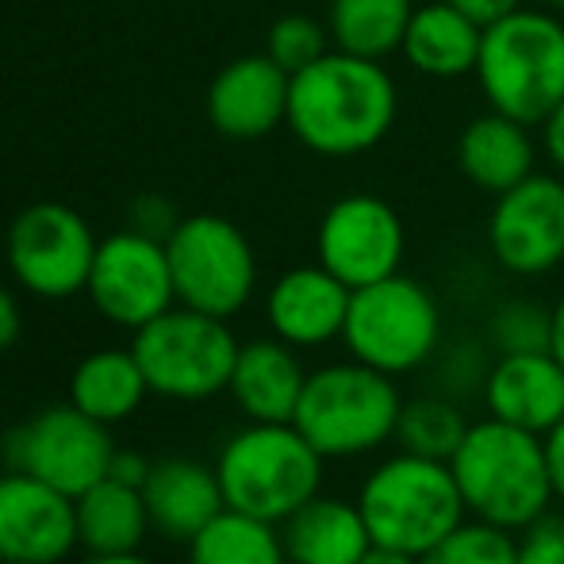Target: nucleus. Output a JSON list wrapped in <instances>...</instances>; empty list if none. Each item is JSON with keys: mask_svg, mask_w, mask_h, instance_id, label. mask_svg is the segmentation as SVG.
<instances>
[{"mask_svg": "<svg viewBox=\"0 0 564 564\" xmlns=\"http://www.w3.org/2000/svg\"><path fill=\"white\" fill-rule=\"evenodd\" d=\"M400 116V85L384 62L327 51L292 74L289 127L312 154L357 158L380 147Z\"/></svg>", "mask_w": 564, "mask_h": 564, "instance_id": "obj_1", "label": "nucleus"}, {"mask_svg": "<svg viewBox=\"0 0 564 564\" xmlns=\"http://www.w3.org/2000/svg\"><path fill=\"white\" fill-rule=\"evenodd\" d=\"M468 519L522 534L557 503L545 438L503 419H473L449 457Z\"/></svg>", "mask_w": 564, "mask_h": 564, "instance_id": "obj_2", "label": "nucleus"}, {"mask_svg": "<svg viewBox=\"0 0 564 564\" xmlns=\"http://www.w3.org/2000/svg\"><path fill=\"white\" fill-rule=\"evenodd\" d=\"M476 85L491 112L542 127L564 105V20L542 4L488 23L476 58Z\"/></svg>", "mask_w": 564, "mask_h": 564, "instance_id": "obj_3", "label": "nucleus"}, {"mask_svg": "<svg viewBox=\"0 0 564 564\" xmlns=\"http://www.w3.org/2000/svg\"><path fill=\"white\" fill-rule=\"evenodd\" d=\"M357 507L372 545L400 550L408 557L431 553L468 519L449 460L419 457V453H388L365 473L357 488Z\"/></svg>", "mask_w": 564, "mask_h": 564, "instance_id": "obj_4", "label": "nucleus"}, {"mask_svg": "<svg viewBox=\"0 0 564 564\" xmlns=\"http://www.w3.org/2000/svg\"><path fill=\"white\" fill-rule=\"evenodd\" d=\"M403 403L395 377L346 357L307 372L292 423L327 460H357L395 442Z\"/></svg>", "mask_w": 564, "mask_h": 564, "instance_id": "obj_5", "label": "nucleus"}, {"mask_svg": "<svg viewBox=\"0 0 564 564\" xmlns=\"http://www.w3.org/2000/svg\"><path fill=\"white\" fill-rule=\"evenodd\" d=\"M327 457L296 423H246L216 453V476L230 511L281 527L323 491Z\"/></svg>", "mask_w": 564, "mask_h": 564, "instance_id": "obj_6", "label": "nucleus"}, {"mask_svg": "<svg viewBox=\"0 0 564 564\" xmlns=\"http://www.w3.org/2000/svg\"><path fill=\"white\" fill-rule=\"evenodd\" d=\"M446 341L442 304L423 281L392 273L349 296L341 346L354 361L372 365L388 377L423 372Z\"/></svg>", "mask_w": 564, "mask_h": 564, "instance_id": "obj_7", "label": "nucleus"}, {"mask_svg": "<svg viewBox=\"0 0 564 564\" xmlns=\"http://www.w3.org/2000/svg\"><path fill=\"white\" fill-rule=\"evenodd\" d=\"M150 395L173 403H204L227 392L242 341L227 327V319L173 304L165 315L134 330L131 341Z\"/></svg>", "mask_w": 564, "mask_h": 564, "instance_id": "obj_8", "label": "nucleus"}, {"mask_svg": "<svg viewBox=\"0 0 564 564\" xmlns=\"http://www.w3.org/2000/svg\"><path fill=\"white\" fill-rule=\"evenodd\" d=\"M165 250H170L177 304L193 312L230 319L258 292V253L250 238L224 216L200 212L181 219L165 238Z\"/></svg>", "mask_w": 564, "mask_h": 564, "instance_id": "obj_9", "label": "nucleus"}, {"mask_svg": "<svg viewBox=\"0 0 564 564\" xmlns=\"http://www.w3.org/2000/svg\"><path fill=\"white\" fill-rule=\"evenodd\" d=\"M116 449L112 426L89 419L69 400L35 411L31 419L15 423L0 442L4 468H20L74 499L105 480Z\"/></svg>", "mask_w": 564, "mask_h": 564, "instance_id": "obj_10", "label": "nucleus"}, {"mask_svg": "<svg viewBox=\"0 0 564 564\" xmlns=\"http://www.w3.org/2000/svg\"><path fill=\"white\" fill-rule=\"evenodd\" d=\"M93 227L66 204H31L8 227V269L39 300H69L89 289L97 261Z\"/></svg>", "mask_w": 564, "mask_h": 564, "instance_id": "obj_11", "label": "nucleus"}, {"mask_svg": "<svg viewBox=\"0 0 564 564\" xmlns=\"http://www.w3.org/2000/svg\"><path fill=\"white\" fill-rule=\"evenodd\" d=\"M408 227L400 212L372 193L338 196L315 230V261L327 265L349 289H365L392 273H403Z\"/></svg>", "mask_w": 564, "mask_h": 564, "instance_id": "obj_12", "label": "nucleus"}, {"mask_svg": "<svg viewBox=\"0 0 564 564\" xmlns=\"http://www.w3.org/2000/svg\"><path fill=\"white\" fill-rule=\"evenodd\" d=\"M488 250L511 276H550L564 265V177L530 173L496 196L488 216Z\"/></svg>", "mask_w": 564, "mask_h": 564, "instance_id": "obj_13", "label": "nucleus"}, {"mask_svg": "<svg viewBox=\"0 0 564 564\" xmlns=\"http://www.w3.org/2000/svg\"><path fill=\"white\" fill-rule=\"evenodd\" d=\"M89 300L108 323L127 330L147 327L177 304L173 289L170 250L162 238L142 230H119L97 246V261L89 273Z\"/></svg>", "mask_w": 564, "mask_h": 564, "instance_id": "obj_14", "label": "nucleus"}, {"mask_svg": "<svg viewBox=\"0 0 564 564\" xmlns=\"http://www.w3.org/2000/svg\"><path fill=\"white\" fill-rule=\"evenodd\" d=\"M82 550L77 499L20 468L0 473V564H66Z\"/></svg>", "mask_w": 564, "mask_h": 564, "instance_id": "obj_15", "label": "nucleus"}, {"mask_svg": "<svg viewBox=\"0 0 564 564\" xmlns=\"http://www.w3.org/2000/svg\"><path fill=\"white\" fill-rule=\"evenodd\" d=\"M292 74H284L269 54H246L227 62L208 89V119L219 134L253 142L289 123Z\"/></svg>", "mask_w": 564, "mask_h": 564, "instance_id": "obj_16", "label": "nucleus"}, {"mask_svg": "<svg viewBox=\"0 0 564 564\" xmlns=\"http://www.w3.org/2000/svg\"><path fill=\"white\" fill-rule=\"evenodd\" d=\"M354 289L341 284L327 265H296L269 284L265 323L281 341L296 349H323L341 341Z\"/></svg>", "mask_w": 564, "mask_h": 564, "instance_id": "obj_17", "label": "nucleus"}, {"mask_svg": "<svg viewBox=\"0 0 564 564\" xmlns=\"http://www.w3.org/2000/svg\"><path fill=\"white\" fill-rule=\"evenodd\" d=\"M480 403L491 419H503L545 438L564 419V365L550 349L496 357L484 380Z\"/></svg>", "mask_w": 564, "mask_h": 564, "instance_id": "obj_18", "label": "nucleus"}, {"mask_svg": "<svg viewBox=\"0 0 564 564\" xmlns=\"http://www.w3.org/2000/svg\"><path fill=\"white\" fill-rule=\"evenodd\" d=\"M142 499H147L154 534L181 545H188L219 511H227L216 465L193 457L154 460L147 484H142Z\"/></svg>", "mask_w": 564, "mask_h": 564, "instance_id": "obj_19", "label": "nucleus"}, {"mask_svg": "<svg viewBox=\"0 0 564 564\" xmlns=\"http://www.w3.org/2000/svg\"><path fill=\"white\" fill-rule=\"evenodd\" d=\"M304 384L307 369L300 361V349L269 335L242 341L227 395L246 415V423H292Z\"/></svg>", "mask_w": 564, "mask_h": 564, "instance_id": "obj_20", "label": "nucleus"}, {"mask_svg": "<svg viewBox=\"0 0 564 564\" xmlns=\"http://www.w3.org/2000/svg\"><path fill=\"white\" fill-rule=\"evenodd\" d=\"M542 142L534 139V127L503 112H484L468 119L465 131L457 134V170L473 188L488 193L496 200L499 193L514 188L538 173Z\"/></svg>", "mask_w": 564, "mask_h": 564, "instance_id": "obj_21", "label": "nucleus"}, {"mask_svg": "<svg viewBox=\"0 0 564 564\" xmlns=\"http://www.w3.org/2000/svg\"><path fill=\"white\" fill-rule=\"evenodd\" d=\"M480 39L484 28L473 15L453 8L449 0H426V4H415L400 54L415 74L434 77V82H457V77L476 74Z\"/></svg>", "mask_w": 564, "mask_h": 564, "instance_id": "obj_22", "label": "nucleus"}, {"mask_svg": "<svg viewBox=\"0 0 564 564\" xmlns=\"http://www.w3.org/2000/svg\"><path fill=\"white\" fill-rule=\"evenodd\" d=\"M284 553L292 564H361L372 534L357 499L315 496L281 522Z\"/></svg>", "mask_w": 564, "mask_h": 564, "instance_id": "obj_23", "label": "nucleus"}, {"mask_svg": "<svg viewBox=\"0 0 564 564\" xmlns=\"http://www.w3.org/2000/svg\"><path fill=\"white\" fill-rule=\"evenodd\" d=\"M150 384L134 349H93L69 372V403L105 426H119L147 403Z\"/></svg>", "mask_w": 564, "mask_h": 564, "instance_id": "obj_24", "label": "nucleus"}, {"mask_svg": "<svg viewBox=\"0 0 564 564\" xmlns=\"http://www.w3.org/2000/svg\"><path fill=\"white\" fill-rule=\"evenodd\" d=\"M150 530L142 488L105 476L77 496V538L85 553H142Z\"/></svg>", "mask_w": 564, "mask_h": 564, "instance_id": "obj_25", "label": "nucleus"}, {"mask_svg": "<svg viewBox=\"0 0 564 564\" xmlns=\"http://www.w3.org/2000/svg\"><path fill=\"white\" fill-rule=\"evenodd\" d=\"M415 0H330L327 31L335 51L384 62L400 54Z\"/></svg>", "mask_w": 564, "mask_h": 564, "instance_id": "obj_26", "label": "nucleus"}, {"mask_svg": "<svg viewBox=\"0 0 564 564\" xmlns=\"http://www.w3.org/2000/svg\"><path fill=\"white\" fill-rule=\"evenodd\" d=\"M185 564H292V561L284 553L281 527L227 507V511H219L185 545Z\"/></svg>", "mask_w": 564, "mask_h": 564, "instance_id": "obj_27", "label": "nucleus"}, {"mask_svg": "<svg viewBox=\"0 0 564 564\" xmlns=\"http://www.w3.org/2000/svg\"><path fill=\"white\" fill-rule=\"evenodd\" d=\"M468 423H473V419H468L465 408H460L457 400H449V395H442V392L411 395V400L403 403L395 442H400V449L419 453V457L449 460L453 449L465 438Z\"/></svg>", "mask_w": 564, "mask_h": 564, "instance_id": "obj_28", "label": "nucleus"}, {"mask_svg": "<svg viewBox=\"0 0 564 564\" xmlns=\"http://www.w3.org/2000/svg\"><path fill=\"white\" fill-rule=\"evenodd\" d=\"M553 338V307H542L538 300H503L491 307L484 341L496 357L507 354H542Z\"/></svg>", "mask_w": 564, "mask_h": 564, "instance_id": "obj_29", "label": "nucleus"}, {"mask_svg": "<svg viewBox=\"0 0 564 564\" xmlns=\"http://www.w3.org/2000/svg\"><path fill=\"white\" fill-rule=\"evenodd\" d=\"M514 553H519V538L511 530L465 519L431 553H423L419 564H514Z\"/></svg>", "mask_w": 564, "mask_h": 564, "instance_id": "obj_30", "label": "nucleus"}, {"mask_svg": "<svg viewBox=\"0 0 564 564\" xmlns=\"http://www.w3.org/2000/svg\"><path fill=\"white\" fill-rule=\"evenodd\" d=\"M327 51H335L327 23L312 20V15L292 12V15H281V20L269 28L265 54L284 74H300V69H307L312 62H319Z\"/></svg>", "mask_w": 564, "mask_h": 564, "instance_id": "obj_31", "label": "nucleus"}, {"mask_svg": "<svg viewBox=\"0 0 564 564\" xmlns=\"http://www.w3.org/2000/svg\"><path fill=\"white\" fill-rule=\"evenodd\" d=\"M491 361H496V354H491L488 341H453V346L442 341L438 357L431 361L434 380H438L434 392L449 395V400H457V403L465 400V395H480ZM431 365H426V369H431Z\"/></svg>", "mask_w": 564, "mask_h": 564, "instance_id": "obj_32", "label": "nucleus"}, {"mask_svg": "<svg viewBox=\"0 0 564 564\" xmlns=\"http://www.w3.org/2000/svg\"><path fill=\"white\" fill-rule=\"evenodd\" d=\"M514 564H564V519L545 514L542 522L522 530Z\"/></svg>", "mask_w": 564, "mask_h": 564, "instance_id": "obj_33", "label": "nucleus"}, {"mask_svg": "<svg viewBox=\"0 0 564 564\" xmlns=\"http://www.w3.org/2000/svg\"><path fill=\"white\" fill-rule=\"evenodd\" d=\"M181 219L170 212V204L165 200H158V196H147V200H139L134 204V219H131V227L134 230H142V235H150V238H170L173 235V227H177Z\"/></svg>", "mask_w": 564, "mask_h": 564, "instance_id": "obj_34", "label": "nucleus"}, {"mask_svg": "<svg viewBox=\"0 0 564 564\" xmlns=\"http://www.w3.org/2000/svg\"><path fill=\"white\" fill-rule=\"evenodd\" d=\"M150 468H154V460H150L147 453H139V449H116L108 476H112V480L131 484V488H142V484H147V476H150Z\"/></svg>", "mask_w": 564, "mask_h": 564, "instance_id": "obj_35", "label": "nucleus"}, {"mask_svg": "<svg viewBox=\"0 0 564 564\" xmlns=\"http://www.w3.org/2000/svg\"><path fill=\"white\" fill-rule=\"evenodd\" d=\"M449 4L460 8L465 15H473L480 28H488V23H496V20H503V15L519 12L527 0H449Z\"/></svg>", "mask_w": 564, "mask_h": 564, "instance_id": "obj_36", "label": "nucleus"}, {"mask_svg": "<svg viewBox=\"0 0 564 564\" xmlns=\"http://www.w3.org/2000/svg\"><path fill=\"white\" fill-rule=\"evenodd\" d=\"M23 335V315H20V304H15L12 292L0 284V354L12 349L15 341Z\"/></svg>", "mask_w": 564, "mask_h": 564, "instance_id": "obj_37", "label": "nucleus"}, {"mask_svg": "<svg viewBox=\"0 0 564 564\" xmlns=\"http://www.w3.org/2000/svg\"><path fill=\"white\" fill-rule=\"evenodd\" d=\"M542 154L550 158V165L564 177V105L542 123Z\"/></svg>", "mask_w": 564, "mask_h": 564, "instance_id": "obj_38", "label": "nucleus"}, {"mask_svg": "<svg viewBox=\"0 0 564 564\" xmlns=\"http://www.w3.org/2000/svg\"><path fill=\"white\" fill-rule=\"evenodd\" d=\"M545 457H550V476H553V491H557V503L564 507V419L545 434Z\"/></svg>", "mask_w": 564, "mask_h": 564, "instance_id": "obj_39", "label": "nucleus"}, {"mask_svg": "<svg viewBox=\"0 0 564 564\" xmlns=\"http://www.w3.org/2000/svg\"><path fill=\"white\" fill-rule=\"evenodd\" d=\"M550 354L564 365V292L553 304V338H550Z\"/></svg>", "mask_w": 564, "mask_h": 564, "instance_id": "obj_40", "label": "nucleus"}, {"mask_svg": "<svg viewBox=\"0 0 564 564\" xmlns=\"http://www.w3.org/2000/svg\"><path fill=\"white\" fill-rule=\"evenodd\" d=\"M361 564H419V557H408V553H400V550H384V545H372L361 557Z\"/></svg>", "mask_w": 564, "mask_h": 564, "instance_id": "obj_41", "label": "nucleus"}, {"mask_svg": "<svg viewBox=\"0 0 564 564\" xmlns=\"http://www.w3.org/2000/svg\"><path fill=\"white\" fill-rule=\"evenodd\" d=\"M77 564H154L142 553H85V561Z\"/></svg>", "mask_w": 564, "mask_h": 564, "instance_id": "obj_42", "label": "nucleus"}, {"mask_svg": "<svg viewBox=\"0 0 564 564\" xmlns=\"http://www.w3.org/2000/svg\"><path fill=\"white\" fill-rule=\"evenodd\" d=\"M534 4H542V8H553V12H564V0H534Z\"/></svg>", "mask_w": 564, "mask_h": 564, "instance_id": "obj_43", "label": "nucleus"}]
</instances>
